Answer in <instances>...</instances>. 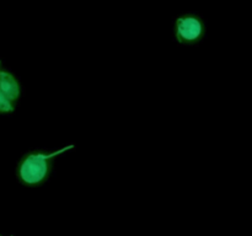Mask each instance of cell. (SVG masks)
<instances>
[{
    "label": "cell",
    "mask_w": 252,
    "mask_h": 236,
    "mask_svg": "<svg viewBox=\"0 0 252 236\" xmlns=\"http://www.w3.org/2000/svg\"><path fill=\"white\" fill-rule=\"evenodd\" d=\"M75 149L70 144L61 148L57 151H47L44 149H34L26 152L16 165V179L21 186L27 188H37L49 179L53 170V161L62 154Z\"/></svg>",
    "instance_id": "obj_1"
},
{
    "label": "cell",
    "mask_w": 252,
    "mask_h": 236,
    "mask_svg": "<svg viewBox=\"0 0 252 236\" xmlns=\"http://www.w3.org/2000/svg\"><path fill=\"white\" fill-rule=\"evenodd\" d=\"M206 36V22L199 15L186 12L174 21V39L181 46H194Z\"/></svg>",
    "instance_id": "obj_2"
},
{
    "label": "cell",
    "mask_w": 252,
    "mask_h": 236,
    "mask_svg": "<svg viewBox=\"0 0 252 236\" xmlns=\"http://www.w3.org/2000/svg\"><path fill=\"white\" fill-rule=\"evenodd\" d=\"M0 90L12 101L16 102L21 96V84L10 71L0 68Z\"/></svg>",
    "instance_id": "obj_3"
},
{
    "label": "cell",
    "mask_w": 252,
    "mask_h": 236,
    "mask_svg": "<svg viewBox=\"0 0 252 236\" xmlns=\"http://www.w3.org/2000/svg\"><path fill=\"white\" fill-rule=\"evenodd\" d=\"M15 110V102H12L1 90H0V113H10Z\"/></svg>",
    "instance_id": "obj_4"
},
{
    "label": "cell",
    "mask_w": 252,
    "mask_h": 236,
    "mask_svg": "<svg viewBox=\"0 0 252 236\" xmlns=\"http://www.w3.org/2000/svg\"><path fill=\"white\" fill-rule=\"evenodd\" d=\"M0 236H15L14 234H11V235H0Z\"/></svg>",
    "instance_id": "obj_5"
}]
</instances>
